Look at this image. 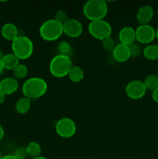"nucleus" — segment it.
I'll use <instances>...</instances> for the list:
<instances>
[{"label":"nucleus","instance_id":"obj_11","mask_svg":"<svg viewBox=\"0 0 158 159\" xmlns=\"http://www.w3.org/2000/svg\"><path fill=\"white\" fill-rule=\"evenodd\" d=\"M154 16V10L150 5L141 6L136 12V20L140 25L149 24Z\"/></svg>","mask_w":158,"mask_h":159},{"label":"nucleus","instance_id":"obj_1","mask_svg":"<svg viewBox=\"0 0 158 159\" xmlns=\"http://www.w3.org/2000/svg\"><path fill=\"white\" fill-rule=\"evenodd\" d=\"M48 89L47 83L40 77H32L24 82L22 92L25 97L29 99H37L44 96Z\"/></svg>","mask_w":158,"mask_h":159},{"label":"nucleus","instance_id":"obj_12","mask_svg":"<svg viewBox=\"0 0 158 159\" xmlns=\"http://www.w3.org/2000/svg\"><path fill=\"white\" fill-rule=\"evenodd\" d=\"M18 88V80L14 77H6L0 81V91L6 96L13 94Z\"/></svg>","mask_w":158,"mask_h":159},{"label":"nucleus","instance_id":"obj_3","mask_svg":"<svg viewBox=\"0 0 158 159\" xmlns=\"http://www.w3.org/2000/svg\"><path fill=\"white\" fill-rule=\"evenodd\" d=\"M72 66V61L69 56L58 54L50 61L49 67L50 72L51 75L55 78H64L68 75Z\"/></svg>","mask_w":158,"mask_h":159},{"label":"nucleus","instance_id":"obj_35","mask_svg":"<svg viewBox=\"0 0 158 159\" xmlns=\"http://www.w3.org/2000/svg\"><path fill=\"white\" fill-rule=\"evenodd\" d=\"M156 39L157 40V41H158V27L156 28Z\"/></svg>","mask_w":158,"mask_h":159},{"label":"nucleus","instance_id":"obj_16","mask_svg":"<svg viewBox=\"0 0 158 159\" xmlns=\"http://www.w3.org/2000/svg\"><path fill=\"white\" fill-rule=\"evenodd\" d=\"M1 61L4 69L6 70H12L13 71L20 65V59L16 56L14 55L12 53L5 54Z\"/></svg>","mask_w":158,"mask_h":159},{"label":"nucleus","instance_id":"obj_6","mask_svg":"<svg viewBox=\"0 0 158 159\" xmlns=\"http://www.w3.org/2000/svg\"><path fill=\"white\" fill-rule=\"evenodd\" d=\"M88 30L90 35L94 39L103 40L111 37L112 28L111 24L105 20L91 21L88 24Z\"/></svg>","mask_w":158,"mask_h":159},{"label":"nucleus","instance_id":"obj_18","mask_svg":"<svg viewBox=\"0 0 158 159\" xmlns=\"http://www.w3.org/2000/svg\"><path fill=\"white\" fill-rule=\"evenodd\" d=\"M143 55L149 61L158 60V44L150 43L143 50Z\"/></svg>","mask_w":158,"mask_h":159},{"label":"nucleus","instance_id":"obj_15","mask_svg":"<svg viewBox=\"0 0 158 159\" xmlns=\"http://www.w3.org/2000/svg\"><path fill=\"white\" fill-rule=\"evenodd\" d=\"M1 34L6 40L13 41L19 36V30L14 23H7L2 27Z\"/></svg>","mask_w":158,"mask_h":159},{"label":"nucleus","instance_id":"obj_34","mask_svg":"<svg viewBox=\"0 0 158 159\" xmlns=\"http://www.w3.org/2000/svg\"><path fill=\"white\" fill-rule=\"evenodd\" d=\"M4 53L2 52V51H1V50H0V61H2V59L3 58V57H4Z\"/></svg>","mask_w":158,"mask_h":159},{"label":"nucleus","instance_id":"obj_32","mask_svg":"<svg viewBox=\"0 0 158 159\" xmlns=\"http://www.w3.org/2000/svg\"><path fill=\"white\" fill-rule=\"evenodd\" d=\"M3 71H4V68H3L2 64V61H0V75H1L2 73L3 72Z\"/></svg>","mask_w":158,"mask_h":159},{"label":"nucleus","instance_id":"obj_29","mask_svg":"<svg viewBox=\"0 0 158 159\" xmlns=\"http://www.w3.org/2000/svg\"><path fill=\"white\" fill-rule=\"evenodd\" d=\"M1 159H19V158H17L14 155H5V156L2 157Z\"/></svg>","mask_w":158,"mask_h":159},{"label":"nucleus","instance_id":"obj_28","mask_svg":"<svg viewBox=\"0 0 158 159\" xmlns=\"http://www.w3.org/2000/svg\"><path fill=\"white\" fill-rule=\"evenodd\" d=\"M152 99L155 102L158 103V87L152 91Z\"/></svg>","mask_w":158,"mask_h":159},{"label":"nucleus","instance_id":"obj_2","mask_svg":"<svg viewBox=\"0 0 158 159\" xmlns=\"http://www.w3.org/2000/svg\"><path fill=\"white\" fill-rule=\"evenodd\" d=\"M108 13V4L104 0H89L83 6V14L90 21L104 20Z\"/></svg>","mask_w":158,"mask_h":159},{"label":"nucleus","instance_id":"obj_33","mask_svg":"<svg viewBox=\"0 0 158 159\" xmlns=\"http://www.w3.org/2000/svg\"><path fill=\"white\" fill-rule=\"evenodd\" d=\"M31 159H47V158H45V157H43V156H42V155H40V156L36 157V158H33Z\"/></svg>","mask_w":158,"mask_h":159},{"label":"nucleus","instance_id":"obj_13","mask_svg":"<svg viewBox=\"0 0 158 159\" xmlns=\"http://www.w3.org/2000/svg\"><path fill=\"white\" fill-rule=\"evenodd\" d=\"M120 43L126 46H131L136 41V31L131 26H124L119 33Z\"/></svg>","mask_w":158,"mask_h":159},{"label":"nucleus","instance_id":"obj_30","mask_svg":"<svg viewBox=\"0 0 158 159\" xmlns=\"http://www.w3.org/2000/svg\"><path fill=\"white\" fill-rule=\"evenodd\" d=\"M6 95H4L0 91V104L3 103L5 102V100H6Z\"/></svg>","mask_w":158,"mask_h":159},{"label":"nucleus","instance_id":"obj_22","mask_svg":"<svg viewBox=\"0 0 158 159\" xmlns=\"http://www.w3.org/2000/svg\"><path fill=\"white\" fill-rule=\"evenodd\" d=\"M28 75V68L26 65L20 64L15 69L13 70V75L15 79H23L27 76Z\"/></svg>","mask_w":158,"mask_h":159},{"label":"nucleus","instance_id":"obj_26","mask_svg":"<svg viewBox=\"0 0 158 159\" xmlns=\"http://www.w3.org/2000/svg\"><path fill=\"white\" fill-rule=\"evenodd\" d=\"M14 155L19 159H26L28 156L27 150H26V147H22L18 148L15 150Z\"/></svg>","mask_w":158,"mask_h":159},{"label":"nucleus","instance_id":"obj_36","mask_svg":"<svg viewBox=\"0 0 158 159\" xmlns=\"http://www.w3.org/2000/svg\"><path fill=\"white\" fill-rule=\"evenodd\" d=\"M2 155H1V153H0V159H1V158H2Z\"/></svg>","mask_w":158,"mask_h":159},{"label":"nucleus","instance_id":"obj_25","mask_svg":"<svg viewBox=\"0 0 158 159\" xmlns=\"http://www.w3.org/2000/svg\"><path fill=\"white\" fill-rule=\"evenodd\" d=\"M54 20L58 22V23L63 24L68 20V13L64 10H62V9L58 10L56 12L55 16H54Z\"/></svg>","mask_w":158,"mask_h":159},{"label":"nucleus","instance_id":"obj_10","mask_svg":"<svg viewBox=\"0 0 158 159\" xmlns=\"http://www.w3.org/2000/svg\"><path fill=\"white\" fill-rule=\"evenodd\" d=\"M62 26L64 34L71 38L80 37L83 33V25L77 19L68 18V20L63 23Z\"/></svg>","mask_w":158,"mask_h":159},{"label":"nucleus","instance_id":"obj_9","mask_svg":"<svg viewBox=\"0 0 158 159\" xmlns=\"http://www.w3.org/2000/svg\"><path fill=\"white\" fill-rule=\"evenodd\" d=\"M147 88L143 82L140 80H133L125 86V94L131 99H142L147 93Z\"/></svg>","mask_w":158,"mask_h":159},{"label":"nucleus","instance_id":"obj_4","mask_svg":"<svg viewBox=\"0 0 158 159\" xmlns=\"http://www.w3.org/2000/svg\"><path fill=\"white\" fill-rule=\"evenodd\" d=\"M12 54L20 60H26L30 57L33 52V41L26 36L19 35L13 41H12Z\"/></svg>","mask_w":158,"mask_h":159},{"label":"nucleus","instance_id":"obj_31","mask_svg":"<svg viewBox=\"0 0 158 159\" xmlns=\"http://www.w3.org/2000/svg\"><path fill=\"white\" fill-rule=\"evenodd\" d=\"M4 135H5L4 129H3V127L0 125V141L4 138Z\"/></svg>","mask_w":158,"mask_h":159},{"label":"nucleus","instance_id":"obj_19","mask_svg":"<svg viewBox=\"0 0 158 159\" xmlns=\"http://www.w3.org/2000/svg\"><path fill=\"white\" fill-rule=\"evenodd\" d=\"M68 78L72 82H80L83 80L85 77V72L81 67L77 65H73L68 75Z\"/></svg>","mask_w":158,"mask_h":159},{"label":"nucleus","instance_id":"obj_17","mask_svg":"<svg viewBox=\"0 0 158 159\" xmlns=\"http://www.w3.org/2000/svg\"><path fill=\"white\" fill-rule=\"evenodd\" d=\"M31 104H32L31 99H29V98L25 97V96L20 98L15 102V111L19 114H26L30 110Z\"/></svg>","mask_w":158,"mask_h":159},{"label":"nucleus","instance_id":"obj_27","mask_svg":"<svg viewBox=\"0 0 158 159\" xmlns=\"http://www.w3.org/2000/svg\"><path fill=\"white\" fill-rule=\"evenodd\" d=\"M129 49H130V54H131V57H138L140 54L141 51L139 47L138 46L137 44H132L131 46H129Z\"/></svg>","mask_w":158,"mask_h":159},{"label":"nucleus","instance_id":"obj_23","mask_svg":"<svg viewBox=\"0 0 158 159\" xmlns=\"http://www.w3.org/2000/svg\"><path fill=\"white\" fill-rule=\"evenodd\" d=\"M116 46V43H115V40L112 38L111 37H108V38L105 39V40H102V47L104 48V49L107 51H109V52H112V51L114 50L115 47Z\"/></svg>","mask_w":158,"mask_h":159},{"label":"nucleus","instance_id":"obj_21","mask_svg":"<svg viewBox=\"0 0 158 159\" xmlns=\"http://www.w3.org/2000/svg\"><path fill=\"white\" fill-rule=\"evenodd\" d=\"M143 83L147 89L153 91L158 87V75L155 74L149 75L145 78Z\"/></svg>","mask_w":158,"mask_h":159},{"label":"nucleus","instance_id":"obj_8","mask_svg":"<svg viewBox=\"0 0 158 159\" xmlns=\"http://www.w3.org/2000/svg\"><path fill=\"white\" fill-rule=\"evenodd\" d=\"M135 31L136 40L143 44H150L156 39V30L150 24L139 25Z\"/></svg>","mask_w":158,"mask_h":159},{"label":"nucleus","instance_id":"obj_7","mask_svg":"<svg viewBox=\"0 0 158 159\" xmlns=\"http://www.w3.org/2000/svg\"><path fill=\"white\" fill-rule=\"evenodd\" d=\"M77 127L72 119L63 117L55 124V130L57 134L63 138H71L75 134Z\"/></svg>","mask_w":158,"mask_h":159},{"label":"nucleus","instance_id":"obj_5","mask_svg":"<svg viewBox=\"0 0 158 159\" xmlns=\"http://www.w3.org/2000/svg\"><path fill=\"white\" fill-rule=\"evenodd\" d=\"M39 33L41 38L46 41H54L58 40L64 34L63 26L54 19H50L42 23Z\"/></svg>","mask_w":158,"mask_h":159},{"label":"nucleus","instance_id":"obj_37","mask_svg":"<svg viewBox=\"0 0 158 159\" xmlns=\"http://www.w3.org/2000/svg\"><path fill=\"white\" fill-rule=\"evenodd\" d=\"M157 16H158V9H157Z\"/></svg>","mask_w":158,"mask_h":159},{"label":"nucleus","instance_id":"obj_20","mask_svg":"<svg viewBox=\"0 0 158 159\" xmlns=\"http://www.w3.org/2000/svg\"><path fill=\"white\" fill-rule=\"evenodd\" d=\"M26 150H27L28 156L31 158H36L41 155L42 148L40 144L36 141H31L26 146Z\"/></svg>","mask_w":158,"mask_h":159},{"label":"nucleus","instance_id":"obj_24","mask_svg":"<svg viewBox=\"0 0 158 159\" xmlns=\"http://www.w3.org/2000/svg\"><path fill=\"white\" fill-rule=\"evenodd\" d=\"M71 50V46L67 41H61L59 43L57 46V51L59 54H64V55H68V53Z\"/></svg>","mask_w":158,"mask_h":159},{"label":"nucleus","instance_id":"obj_14","mask_svg":"<svg viewBox=\"0 0 158 159\" xmlns=\"http://www.w3.org/2000/svg\"><path fill=\"white\" fill-rule=\"evenodd\" d=\"M112 56L118 62H125L131 57L129 47L122 43H118L112 51Z\"/></svg>","mask_w":158,"mask_h":159}]
</instances>
